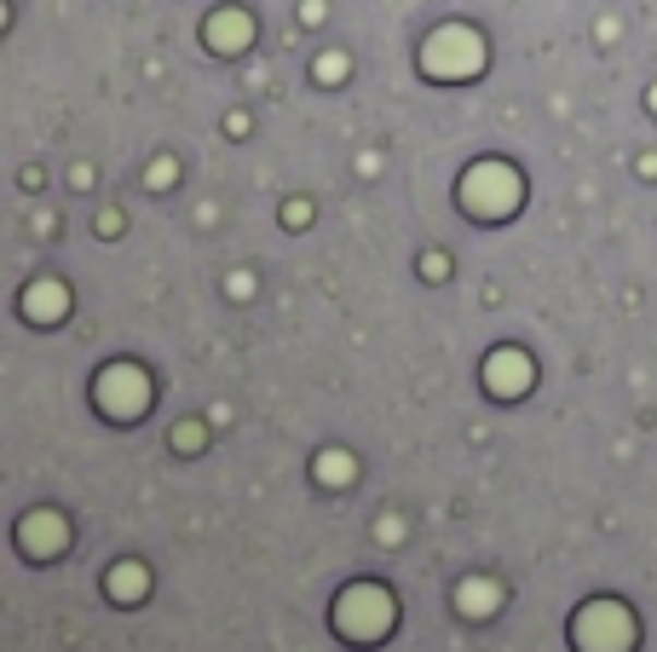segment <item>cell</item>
Masks as SVG:
<instances>
[{
  "label": "cell",
  "instance_id": "cell-9",
  "mask_svg": "<svg viewBox=\"0 0 657 652\" xmlns=\"http://www.w3.org/2000/svg\"><path fill=\"white\" fill-rule=\"evenodd\" d=\"M208 29H214V47H219V52H237L242 40H249V17H225V12H219Z\"/></svg>",
  "mask_w": 657,
  "mask_h": 652
},
{
  "label": "cell",
  "instance_id": "cell-4",
  "mask_svg": "<svg viewBox=\"0 0 657 652\" xmlns=\"http://www.w3.org/2000/svg\"><path fill=\"white\" fill-rule=\"evenodd\" d=\"M145 399H151V381L133 370V364H116V370L98 376V404L116 416V422H133L145 416Z\"/></svg>",
  "mask_w": 657,
  "mask_h": 652
},
{
  "label": "cell",
  "instance_id": "cell-2",
  "mask_svg": "<svg viewBox=\"0 0 657 652\" xmlns=\"http://www.w3.org/2000/svg\"><path fill=\"white\" fill-rule=\"evenodd\" d=\"M571 641L577 652H629L634 647V618L618 601H588L577 618H571Z\"/></svg>",
  "mask_w": 657,
  "mask_h": 652
},
{
  "label": "cell",
  "instance_id": "cell-3",
  "mask_svg": "<svg viewBox=\"0 0 657 652\" xmlns=\"http://www.w3.org/2000/svg\"><path fill=\"white\" fill-rule=\"evenodd\" d=\"M462 202L479 209V214H507L513 202H519V179H513V168H502V162H479L462 186Z\"/></svg>",
  "mask_w": 657,
  "mask_h": 652
},
{
  "label": "cell",
  "instance_id": "cell-10",
  "mask_svg": "<svg viewBox=\"0 0 657 652\" xmlns=\"http://www.w3.org/2000/svg\"><path fill=\"white\" fill-rule=\"evenodd\" d=\"M64 312V289L58 283H35L29 289V318H58Z\"/></svg>",
  "mask_w": 657,
  "mask_h": 652
},
{
  "label": "cell",
  "instance_id": "cell-5",
  "mask_svg": "<svg viewBox=\"0 0 657 652\" xmlns=\"http://www.w3.org/2000/svg\"><path fill=\"white\" fill-rule=\"evenodd\" d=\"M17 543H24V555H29V560H52V555H64V543H70L64 514H47V508H35V514L17 525Z\"/></svg>",
  "mask_w": 657,
  "mask_h": 652
},
{
  "label": "cell",
  "instance_id": "cell-8",
  "mask_svg": "<svg viewBox=\"0 0 657 652\" xmlns=\"http://www.w3.org/2000/svg\"><path fill=\"white\" fill-rule=\"evenodd\" d=\"M145 589H151L145 566H116L110 572V601H145Z\"/></svg>",
  "mask_w": 657,
  "mask_h": 652
},
{
  "label": "cell",
  "instance_id": "cell-7",
  "mask_svg": "<svg viewBox=\"0 0 657 652\" xmlns=\"http://www.w3.org/2000/svg\"><path fill=\"white\" fill-rule=\"evenodd\" d=\"M497 606H502V589L490 583V578H467V583H456V613L485 618V613H497Z\"/></svg>",
  "mask_w": 657,
  "mask_h": 652
},
{
  "label": "cell",
  "instance_id": "cell-1",
  "mask_svg": "<svg viewBox=\"0 0 657 652\" xmlns=\"http://www.w3.org/2000/svg\"><path fill=\"white\" fill-rule=\"evenodd\" d=\"M393 618H398V606L381 583H353L335 601V629L346 641H381L386 629H393Z\"/></svg>",
  "mask_w": 657,
  "mask_h": 652
},
{
  "label": "cell",
  "instance_id": "cell-11",
  "mask_svg": "<svg viewBox=\"0 0 657 652\" xmlns=\"http://www.w3.org/2000/svg\"><path fill=\"white\" fill-rule=\"evenodd\" d=\"M346 474H353L346 457H318V479H346Z\"/></svg>",
  "mask_w": 657,
  "mask_h": 652
},
{
  "label": "cell",
  "instance_id": "cell-6",
  "mask_svg": "<svg viewBox=\"0 0 657 652\" xmlns=\"http://www.w3.org/2000/svg\"><path fill=\"white\" fill-rule=\"evenodd\" d=\"M485 381H490V393H525V387H530L525 353H497V358H490V370H485Z\"/></svg>",
  "mask_w": 657,
  "mask_h": 652
}]
</instances>
